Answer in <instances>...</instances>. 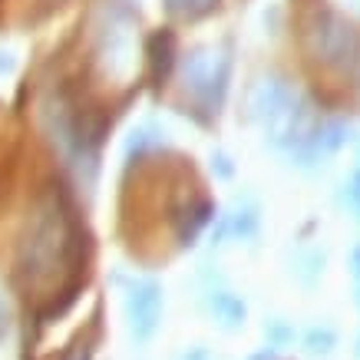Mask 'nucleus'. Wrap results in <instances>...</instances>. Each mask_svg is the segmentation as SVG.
<instances>
[{
	"label": "nucleus",
	"mask_w": 360,
	"mask_h": 360,
	"mask_svg": "<svg viewBox=\"0 0 360 360\" xmlns=\"http://www.w3.org/2000/svg\"><path fill=\"white\" fill-rule=\"evenodd\" d=\"M77 360H83V357H77Z\"/></svg>",
	"instance_id": "nucleus-1"
}]
</instances>
